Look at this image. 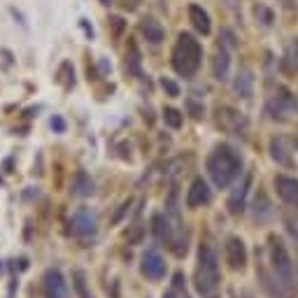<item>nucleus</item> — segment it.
Listing matches in <instances>:
<instances>
[{
    "mask_svg": "<svg viewBox=\"0 0 298 298\" xmlns=\"http://www.w3.org/2000/svg\"><path fill=\"white\" fill-rule=\"evenodd\" d=\"M212 201V189L207 187V182L203 177H196L191 182V187L187 189V207L196 210V207H203Z\"/></svg>",
    "mask_w": 298,
    "mask_h": 298,
    "instance_id": "8",
    "label": "nucleus"
},
{
    "mask_svg": "<svg viewBox=\"0 0 298 298\" xmlns=\"http://www.w3.org/2000/svg\"><path fill=\"white\" fill-rule=\"evenodd\" d=\"M219 124H222L226 131L235 133V135H240V133L247 131V119H245V116H240L235 110H228V107L219 110Z\"/></svg>",
    "mask_w": 298,
    "mask_h": 298,
    "instance_id": "11",
    "label": "nucleus"
},
{
    "mask_svg": "<svg viewBox=\"0 0 298 298\" xmlns=\"http://www.w3.org/2000/svg\"><path fill=\"white\" fill-rule=\"evenodd\" d=\"M275 189H277V196L287 205H298V180L287 175H277L275 177Z\"/></svg>",
    "mask_w": 298,
    "mask_h": 298,
    "instance_id": "10",
    "label": "nucleus"
},
{
    "mask_svg": "<svg viewBox=\"0 0 298 298\" xmlns=\"http://www.w3.org/2000/svg\"><path fill=\"white\" fill-rule=\"evenodd\" d=\"M270 154H273V158L277 163H282V166H291V149H289V142L287 137H273L270 140Z\"/></svg>",
    "mask_w": 298,
    "mask_h": 298,
    "instance_id": "18",
    "label": "nucleus"
},
{
    "mask_svg": "<svg viewBox=\"0 0 298 298\" xmlns=\"http://www.w3.org/2000/svg\"><path fill=\"white\" fill-rule=\"evenodd\" d=\"M72 233L80 237L84 245L93 243L98 235V219L89 207H80L72 212Z\"/></svg>",
    "mask_w": 298,
    "mask_h": 298,
    "instance_id": "5",
    "label": "nucleus"
},
{
    "mask_svg": "<svg viewBox=\"0 0 298 298\" xmlns=\"http://www.w3.org/2000/svg\"><path fill=\"white\" fill-rule=\"evenodd\" d=\"M42 287H45L47 298H66V293H68L66 280H63V273L58 268H49L47 270L45 280H42Z\"/></svg>",
    "mask_w": 298,
    "mask_h": 298,
    "instance_id": "9",
    "label": "nucleus"
},
{
    "mask_svg": "<svg viewBox=\"0 0 298 298\" xmlns=\"http://www.w3.org/2000/svg\"><path fill=\"white\" fill-rule=\"evenodd\" d=\"M187 107H189V114H191L193 119H203V114H205V107L198 105L193 98H189V101H187Z\"/></svg>",
    "mask_w": 298,
    "mask_h": 298,
    "instance_id": "26",
    "label": "nucleus"
},
{
    "mask_svg": "<svg viewBox=\"0 0 298 298\" xmlns=\"http://www.w3.org/2000/svg\"><path fill=\"white\" fill-rule=\"evenodd\" d=\"M282 5H284V7H291V5H293V0H282Z\"/></svg>",
    "mask_w": 298,
    "mask_h": 298,
    "instance_id": "31",
    "label": "nucleus"
},
{
    "mask_svg": "<svg viewBox=\"0 0 298 298\" xmlns=\"http://www.w3.org/2000/svg\"><path fill=\"white\" fill-rule=\"evenodd\" d=\"M163 122L170 128H182L184 116H182V112L175 110V107H166V110H163Z\"/></svg>",
    "mask_w": 298,
    "mask_h": 298,
    "instance_id": "24",
    "label": "nucleus"
},
{
    "mask_svg": "<svg viewBox=\"0 0 298 298\" xmlns=\"http://www.w3.org/2000/svg\"><path fill=\"white\" fill-rule=\"evenodd\" d=\"M270 261H273V270H275V275H277V280L289 287V284L293 282V261H291V256H289L284 243L275 235L270 237Z\"/></svg>",
    "mask_w": 298,
    "mask_h": 298,
    "instance_id": "4",
    "label": "nucleus"
},
{
    "mask_svg": "<svg viewBox=\"0 0 298 298\" xmlns=\"http://www.w3.org/2000/svg\"><path fill=\"white\" fill-rule=\"evenodd\" d=\"M49 124H51V128H54V133H66V122H63V116L54 114Z\"/></svg>",
    "mask_w": 298,
    "mask_h": 298,
    "instance_id": "27",
    "label": "nucleus"
},
{
    "mask_svg": "<svg viewBox=\"0 0 298 298\" xmlns=\"http://www.w3.org/2000/svg\"><path fill=\"white\" fill-rule=\"evenodd\" d=\"M270 217H273V205H270L266 193L259 191L256 201H254V219L256 222H268Z\"/></svg>",
    "mask_w": 298,
    "mask_h": 298,
    "instance_id": "21",
    "label": "nucleus"
},
{
    "mask_svg": "<svg viewBox=\"0 0 298 298\" xmlns=\"http://www.w3.org/2000/svg\"><path fill=\"white\" fill-rule=\"evenodd\" d=\"M277 93L280 96H275V101L268 105V112H275L273 114L275 119H277V112H280V116H282V114H289V112H293L298 107L296 98H293L287 89H277Z\"/></svg>",
    "mask_w": 298,
    "mask_h": 298,
    "instance_id": "13",
    "label": "nucleus"
},
{
    "mask_svg": "<svg viewBox=\"0 0 298 298\" xmlns=\"http://www.w3.org/2000/svg\"><path fill=\"white\" fill-rule=\"evenodd\" d=\"M233 89H235V93L240 98H252V93H254V75H252V70L243 68V70L237 72L235 82H233Z\"/></svg>",
    "mask_w": 298,
    "mask_h": 298,
    "instance_id": "15",
    "label": "nucleus"
},
{
    "mask_svg": "<svg viewBox=\"0 0 298 298\" xmlns=\"http://www.w3.org/2000/svg\"><path fill=\"white\" fill-rule=\"evenodd\" d=\"M161 86H163V91H166L170 98H177V96H180V86H177L175 82L170 80V77H161Z\"/></svg>",
    "mask_w": 298,
    "mask_h": 298,
    "instance_id": "25",
    "label": "nucleus"
},
{
    "mask_svg": "<svg viewBox=\"0 0 298 298\" xmlns=\"http://www.w3.org/2000/svg\"><path fill=\"white\" fill-rule=\"evenodd\" d=\"M110 26H112V31H114V35H119V33L124 31V19H119V16H112Z\"/></svg>",
    "mask_w": 298,
    "mask_h": 298,
    "instance_id": "28",
    "label": "nucleus"
},
{
    "mask_svg": "<svg viewBox=\"0 0 298 298\" xmlns=\"http://www.w3.org/2000/svg\"><path fill=\"white\" fill-rule=\"evenodd\" d=\"M184 287V277H182V273H177L175 275V289H182Z\"/></svg>",
    "mask_w": 298,
    "mask_h": 298,
    "instance_id": "29",
    "label": "nucleus"
},
{
    "mask_svg": "<svg viewBox=\"0 0 298 298\" xmlns=\"http://www.w3.org/2000/svg\"><path fill=\"white\" fill-rule=\"evenodd\" d=\"M224 256H226V263L233 270H243L247 266V247H245L243 237H237V235L226 237V243H224Z\"/></svg>",
    "mask_w": 298,
    "mask_h": 298,
    "instance_id": "7",
    "label": "nucleus"
},
{
    "mask_svg": "<svg viewBox=\"0 0 298 298\" xmlns=\"http://www.w3.org/2000/svg\"><path fill=\"white\" fill-rule=\"evenodd\" d=\"M0 273H3V263H0Z\"/></svg>",
    "mask_w": 298,
    "mask_h": 298,
    "instance_id": "32",
    "label": "nucleus"
},
{
    "mask_svg": "<svg viewBox=\"0 0 298 298\" xmlns=\"http://www.w3.org/2000/svg\"><path fill=\"white\" fill-rule=\"evenodd\" d=\"M193 287L201 296H212L219 287V256L212 245H201L198 249V263L193 273Z\"/></svg>",
    "mask_w": 298,
    "mask_h": 298,
    "instance_id": "2",
    "label": "nucleus"
},
{
    "mask_svg": "<svg viewBox=\"0 0 298 298\" xmlns=\"http://www.w3.org/2000/svg\"><path fill=\"white\" fill-rule=\"evenodd\" d=\"M203 61V47L191 33H180L172 49V68L177 75L193 77Z\"/></svg>",
    "mask_w": 298,
    "mask_h": 298,
    "instance_id": "3",
    "label": "nucleus"
},
{
    "mask_svg": "<svg viewBox=\"0 0 298 298\" xmlns=\"http://www.w3.org/2000/svg\"><path fill=\"white\" fill-rule=\"evenodd\" d=\"M207 175L217 189H228L243 172V158L231 145H217L207 156Z\"/></svg>",
    "mask_w": 298,
    "mask_h": 298,
    "instance_id": "1",
    "label": "nucleus"
},
{
    "mask_svg": "<svg viewBox=\"0 0 298 298\" xmlns=\"http://www.w3.org/2000/svg\"><path fill=\"white\" fill-rule=\"evenodd\" d=\"M249 184H252V175L245 177V182L231 193V198H228V210H231V214H240L245 210V198H247Z\"/></svg>",
    "mask_w": 298,
    "mask_h": 298,
    "instance_id": "16",
    "label": "nucleus"
},
{
    "mask_svg": "<svg viewBox=\"0 0 298 298\" xmlns=\"http://www.w3.org/2000/svg\"><path fill=\"white\" fill-rule=\"evenodd\" d=\"M70 277H72V289H75L77 296H80V298H93L91 287H89V277H86V270L75 268Z\"/></svg>",
    "mask_w": 298,
    "mask_h": 298,
    "instance_id": "20",
    "label": "nucleus"
},
{
    "mask_svg": "<svg viewBox=\"0 0 298 298\" xmlns=\"http://www.w3.org/2000/svg\"><path fill=\"white\" fill-rule=\"evenodd\" d=\"M228 70H231V58H228V54L224 49H219L217 54H214V58H212V75H214V80L226 82L228 80Z\"/></svg>",
    "mask_w": 298,
    "mask_h": 298,
    "instance_id": "19",
    "label": "nucleus"
},
{
    "mask_svg": "<svg viewBox=\"0 0 298 298\" xmlns=\"http://www.w3.org/2000/svg\"><path fill=\"white\" fill-rule=\"evenodd\" d=\"M163 298H177V296H175V291H166V293H163Z\"/></svg>",
    "mask_w": 298,
    "mask_h": 298,
    "instance_id": "30",
    "label": "nucleus"
},
{
    "mask_svg": "<svg viewBox=\"0 0 298 298\" xmlns=\"http://www.w3.org/2000/svg\"><path fill=\"white\" fill-rule=\"evenodd\" d=\"M282 70L287 72V75H293V72H298V37L289 45L287 54H284L282 58Z\"/></svg>",
    "mask_w": 298,
    "mask_h": 298,
    "instance_id": "22",
    "label": "nucleus"
},
{
    "mask_svg": "<svg viewBox=\"0 0 298 298\" xmlns=\"http://www.w3.org/2000/svg\"><path fill=\"white\" fill-rule=\"evenodd\" d=\"M140 33H142V37H145L149 45H158V42H163V37H166L163 26L158 24V21H154V19H142L140 21Z\"/></svg>",
    "mask_w": 298,
    "mask_h": 298,
    "instance_id": "14",
    "label": "nucleus"
},
{
    "mask_svg": "<svg viewBox=\"0 0 298 298\" xmlns=\"http://www.w3.org/2000/svg\"><path fill=\"white\" fill-rule=\"evenodd\" d=\"M189 19H191L193 28H196L198 33H203V35H207V33L212 31V24H210V14H207V12L203 10L201 5H189Z\"/></svg>",
    "mask_w": 298,
    "mask_h": 298,
    "instance_id": "17",
    "label": "nucleus"
},
{
    "mask_svg": "<svg viewBox=\"0 0 298 298\" xmlns=\"http://www.w3.org/2000/svg\"><path fill=\"white\" fill-rule=\"evenodd\" d=\"M140 273L145 275L147 280H163L166 277L168 266L156 249H147L140 256Z\"/></svg>",
    "mask_w": 298,
    "mask_h": 298,
    "instance_id": "6",
    "label": "nucleus"
},
{
    "mask_svg": "<svg viewBox=\"0 0 298 298\" xmlns=\"http://www.w3.org/2000/svg\"><path fill=\"white\" fill-rule=\"evenodd\" d=\"M140 63H142L140 49H137V45L131 40V42H128V49H126V68H128V72L140 75Z\"/></svg>",
    "mask_w": 298,
    "mask_h": 298,
    "instance_id": "23",
    "label": "nucleus"
},
{
    "mask_svg": "<svg viewBox=\"0 0 298 298\" xmlns=\"http://www.w3.org/2000/svg\"><path fill=\"white\" fill-rule=\"evenodd\" d=\"M72 196H77V198H89V196H93V191H96V184H93V180H91V175L86 170H77L75 172V177H72Z\"/></svg>",
    "mask_w": 298,
    "mask_h": 298,
    "instance_id": "12",
    "label": "nucleus"
}]
</instances>
